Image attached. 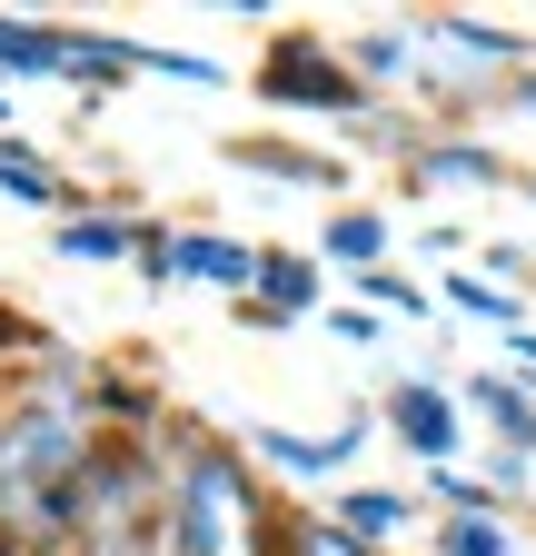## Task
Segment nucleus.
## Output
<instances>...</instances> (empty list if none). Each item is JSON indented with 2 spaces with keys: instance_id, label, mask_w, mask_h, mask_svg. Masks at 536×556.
Segmentation results:
<instances>
[{
  "instance_id": "1",
  "label": "nucleus",
  "mask_w": 536,
  "mask_h": 556,
  "mask_svg": "<svg viewBox=\"0 0 536 556\" xmlns=\"http://www.w3.org/2000/svg\"><path fill=\"white\" fill-rule=\"evenodd\" d=\"M100 417V368H80L71 348L21 358V378L0 388V536L30 556H71L80 536V486L110 457Z\"/></svg>"
},
{
  "instance_id": "2",
  "label": "nucleus",
  "mask_w": 536,
  "mask_h": 556,
  "mask_svg": "<svg viewBox=\"0 0 536 556\" xmlns=\"http://www.w3.org/2000/svg\"><path fill=\"white\" fill-rule=\"evenodd\" d=\"M159 457H169V527L189 556H289V507L279 486L258 477L248 447L229 438H199L179 417H159Z\"/></svg>"
},
{
  "instance_id": "3",
  "label": "nucleus",
  "mask_w": 536,
  "mask_h": 556,
  "mask_svg": "<svg viewBox=\"0 0 536 556\" xmlns=\"http://www.w3.org/2000/svg\"><path fill=\"white\" fill-rule=\"evenodd\" d=\"M387 438L408 447L418 467H457V447H467V407H457L437 378H397V388H387Z\"/></svg>"
},
{
  "instance_id": "4",
  "label": "nucleus",
  "mask_w": 536,
  "mask_h": 556,
  "mask_svg": "<svg viewBox=\"0 0 536 556\" xmlns=\"http://www.w3.org/2000/svg\"><path fill=\"white\" fill-rule=\"evenodd\" d=\"M150 278H199V289H258V249L209 239V229H150Z\"/></svg>"
},
{
  "instance_id": "5",
  "label": "nucleus",
  "mask_w": 536,
  "mask_h": 556,
  "mask_svg": "<svg viewBox=\"0 0 536 556\" xmlns=\"http://www.w3.org/2000/svg\"><path fill=\"white\" fill-rule=\"evenodd\" d=\"M258 90H268V100H318V110H348V119L368 110V100H358V80H348V70L328 60L318 40H279V50H268V70H258Z\"/></svg>"
},
{
  "instance_id": "6",
  "label": "nucleus",
  "mask_w": 536,
  "mask_h": 556,
  "mask_svg": "<svg viewBox=\"0 0 536 556\" xmlns=\"http://www.w3.org/2000/svg\"><path fill=\"white\" fill-rule=\"evenodd\" d=\"M358 447H368V417H348V428H328V438H289V428H248V457L289 467V477H339V467H348Z\"/></svg>"
},
{
  "instance_id": "7",
  "label": "nucleus",
  "mask_w": 536,
  "mask_h": 556,
  "mask_svg": "<svg viewBox=\"0 0 536 556\" xmlns=\"http://www.w3.org/2000/svg\"><path fill=\"white\" fill-rule=\"evenodd\" d=\"M239 308L268 318V328H279V318H308V308H318V258H298V249H258V289H248Z\"/></svg>"
},
{
  "instance_id": "8",
  "label": "nucleus",
  "mask_w": 536,
  "mask_h": 556,
  "mask_svg": "<svg viewBox=\"0 0 536 556\" xmlns=\"http://www.w3.org/2000/svg\"><path fill=\"white\" fill-rule=\"evenodd\" d=\"M328 517H339L358 546H378V556H387L397 536H408V517H418V507L397 497V486H339V497H328Z\"/></svg>"
},
{
  "instance_id": "9",
  "label": "nucleus",
  "mask_w": 536,
  "mask_h": 556,
  "mask_svg": "<svg viewBox=\"0 0 536 556\" xmlns=\"http://www.w3.org/2000/svg\"><path fill=\"white\" fill-rule=\"evenodd\" d=\"M467 407L497 428V447H507V457H536V397H526L516 378H477V388H467Z\"/></svg>"
},
{
  "instance_id": "10",
  "label": "nucleus",
  "mask_w": 536,
  "mask_h": 556,
  "mask_svg": "<svg viewBox=\"0 0 536 556\" xmlns=\"http://www.w3.org/2000/svg\"><path fill=\"white\" fill-rule=\"evenodd\" d=\"M408 169L437 189V179H467V189H497L507 169H497V150H477V139H418L408 150Z\"/></svg>"
},
{
  "instance_id": "11",
  "label": "nucleus",
  "mask_w": 536,
  "mask_h": 556,
  "mask_svg": "<svg viewBox=\"0 0 536 556\" xmlns=\"http://www.w3.org/2000/svg\"><path fill=\"white\" fill-rule=\"evenodd\" d=\"M239 169H268V179H298V189H339V169H328L318 150H289V139H229Z\"/></svg>"
},
{
  "instance_id": "12",
  "label": "nucleus",
  "mask_w": 536,
  "mask_h": 556,
  "mask_svg": "<svg viewBox=\"0 0 536 556\" xmlns=\"http://www.w3.org/2000/svg\"><path fill=\"white\" fill-rule=\"evenodd\" d=\"M60 258H150L140 219H60Z\"/></svg>"
},
{
  "instance_id": "13",
  "label": "nucleus",
  "mask_w": 536,
  "mask_h": 556,
  "mask_svg": "<svg viewBox=\"0 0 536 556\" xmlns=\"http://www.w3.org/2000/svg\"><path fill=\"white\" fill-rule=\"evenodd\" d=\"M427 556H516V536H507V517H437Z\"/></svg>"
},
{
  "instance_id": "14",
  "label": "nucleus",
  "mask_w": 536,
  "mask_h": 556,
  "mask_svg": "<svg viewBox=\"0 0 536 556\" xmlns=\"http://www.w3.org/2000/svg\"><path fill=\"white\" fill-rule=\"evenodd\" d=\"M328 258L378 268V258H387V219H378V208H339V219H328Z\"/></svg>"
},
{
  "instance_id": "15",
  "label": "nucleus",
  "mask_w": 536,
  "mask_h": 556,
  "mask_svg": "<svg viewBox=\"0 0 536 556\" xmlns=\"http://www.w3.org/2000/svg\"><path fill=\"white\" fill-rule=\"evenodd\" d=\"M447 299H457L467 318H487V328H507V338L526 328V318H516V289H497V278H477V268H457V278H447Z\"/></svg>"
},
{
  "instance_id": "16",
  "label": "nucleus",
  "mask_w": 536,
  "mask_h": 556,
  "mask_svg": "<svg viewBox=\"0 0 536 556\" xmlns=\"http://www.w3.org/2000/svg\"><path fill=\"white\" fill-rule=\"evenodd\" d=\"M0 189H11V199H30V208L71 199V189L50 179V160H40V150H21V139H0Z\"/></svg>"
},
{
  "instance_id": "17",
  "label": "nucleus",
  "mask_w": 536,
  "mask_h": 556,
  "mask_svg": "<svg viewBox=\"0 0 536 556\" xmlns=\"http://www.w3.org/2000/svg\"><path fill=\"white\" fill-rule=\"evenodd\" d=\"M289 556H378V546H358L328 507H298V517H289Z\"/></svg>"
},
{
  "instance_id": "18",
  "label": "nucleus",
  "mask_w": 536,
  "mask_h": 556,
  "mask_svg": "<svg viewBox=\"0 0 536 556\" xmlns=\"http://www.w3.org/2000/svg\"><path fill=\"white\" fill-rule=\"evenodd\" d=\"M427 40H447L467 70H497V60H516V40H507V30H477V21H437Z\"/></svg>"
},
{
  "instance_id": "19",
  "label": "nucleus",
  "mask_w": 536,
  "mask_h": 556,
  "mask_svg": "<svg viewBox=\"0 0 536 556\" xmlns=\"http://www.w3.org/2000/svg\"><path fill=\"white\" fill-rule=\"evenodd\" d=\"M358 289H368L378 308H408V318L427 308V299H418V289H408V278H397V268H358Z\"/></svg>"
},
{
  "instance_id": "20",
  "label": "nucleus",
  "mask_w": 536,
  "mask_h": 556,
  "mask_svg": "<svg viewBox=\"0 0 536 556\" xmlns=\"http://www.w3.org/2000/svg\"><path fill=\"white\" fill-rule=\"evenodd\" d=\"M140 556H189V546H179V527H169V517H159V527H150V546H140Z\"/></svg>"
},
{
  "instance_id": "21",
  "label": "nucleus",
  "mask_w": 536,
  "mask_h": 556,
  "mask_svg": "<svg viewBox=\"0 0 536 556\" xmlns=\"http://www.w3.org/2000/svg\"><path fill=\"white\" fill-rule=\"evenodd\" d=\"M507 348H516V368H526V378H536V328H516V338H507Z\"/></svg>"
},
{
  "instance_id": "22",
  "label": "nucleus",
  "mask_w": 536,
  "mask_h": 556,
  "mask_svg": "<svg viewBox=\"0 0 536 556\" xmlns=\"http://www.w3.org/2000/svg\"><path fill=\"white\" fill-rule=\"evenodd\" d=\"M516 110H536V80H526V90H516Z\"/></svg>"
},
{
  "instance_id": "23",
  "label": "nucleus",
  "mask_w": 536,
  "mask_h": 556,
  "mask_svg": "<svg viewBox=\"0 0 536 556\" xmlns=\"http://www.w3.org/2000/svg\"><path fill=\"white\" fill-rule=\"evenodd\" d=\"M0 556H30V546H11V536H0Z\"/></svg>"
},
{
  "instance_id": "24",
  "label": "nucleus",
  "mask_w": 536,
  "mask_h": 556,
  "mask_svg": "<svg viewBox=\"0 0 536 556\" xmlns=\"http://www.w3.org/2000/svg\"><path fill=\"white\" fill-rule=\"evenodd\" d=\"M526 199H536V179H526Z\"/></svg>"
}]
</instances>
